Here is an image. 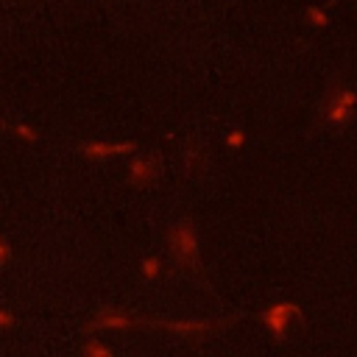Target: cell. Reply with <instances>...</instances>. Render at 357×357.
I'll use <instances>...</instances> for the list:
<instances>
[{"mask_svg":"<svg viewBox=\"0 0 357 357\" xmlns=\"http://www.w3.org/2000/svg\"><path fill=\"white\" fill-rule=\"evenodd\" d=\"M167 251L176 265H181L187 271L201 268V240L190 220H176L167 229Z\"/></svg>","mask_w":357,"mask_h":357,"instance_id":"1","label":"cell"},{"mask_svg":"<svg viewBox=\"0 0 357 357\" xmlns=\"http://www.w3.org/2000/svg\"><path fill=\"white\" fill-rule=\"evenodd\" d=\"M354 109H357V92L351 86H332L326 100H324V117L329 126L335 128H343L351 123L354 117Z\"/></svg>","mask_w":357,"mask_h":357,"instance_id":"2","label":"cell"},{"mask_svg":"<svg viewBox=\"0 0 357 357\" xmlns=\"http://www.w3.org/2000/svg\"><path fill=\"white\" fill-rule=\"evenodd\" d=\"M259 321H262V326H265L276 340H284L290 324L301 321V307L293 304V301H273V304H268V307L259 312Z\"/></svg>","mask_w":357,"mask_h":357,"instance_id":"3","label":"cell"},{"mask_svg":"<svg viewBox=\"0 0 357 357\" xmlns=\"http://www.w3.org/2000/svg\"><path fill=\"white\" fill-rule=\"evenodd\" d=\"M159 178V165L151 156H134L128 162V181L134 187H148Z\"/></svg>","mask_w":357,"mask_h":357,"instance_id":"4","label":"cell"},{"mask_svg":"<svg viewBox=\"0 0 357 357\" xmlns=\"http://www.w3.org/2000/svg\"><path fill=\"white\" fill-rule=\"evenodd\" d=\"M156 326L167 329V332H176L181 337H204L215 329L212 321H204V318H181V321H159Z\"/></svg>","mask_w":357,"mask_h":357,"instance_id":"5","label":"cell"},{"mask_svg":"<svg viewBox=\"0 0 357 357\" xmlns=\"http://www.w3.org/2000/svg\"><path fill=\"white\" fill-rule=\"evenodd\" d=\"M134 326V318L123 310H98L92 315V321L86 324L89 332H100V329H128Z\"/></svg>","mask_w":357,"mask_h":357,"instance_id":"6","label":"cell"},{"mask_svg":"<svg viewBox=\"0 0 357 357\" xmlns=\"http://www.w3.org/2000/svg\"><path fill=\"white\" fill-rule=\"evenodd\" d=\"M134 151H137L134 142H86V145H81V153L86 159H112V156H126Z\"/></svg>","mask_w":357,"mask_h":357,"instance_id":"7","label":"cell"},{"mask_svg":"<svg viewBox=\"0 0 357 357\" xmlns=\"http://www.w3.org/2000/svg\"><path fill=\"white\" fill-rule=\"evenodd\" d=\"M84 357H114V351L103 343V340H98V337H89L86 343H84V351H81Z\"/></svg>","mask_w":357,"mask_h":357,"instance_id":"8","label":"cell"},{"mask_svg":"<svg viewBox=\"0 0 357 357\" xmlns=\"http://www.w3.org/2000/svg\"><path fill=\"white\" fill-rule=\"evenodd\" d=\"M304 17L310 20V25H315V28H326L329 25V14H326V8L324 6H307L304 8Z\"/></svg>","mask_w":357,"mask_h":357,"instance_id":"9","label":"cell"},{"mask_svg":"<svg viewBox=\"0 0 357 357\" xmlns=\"http://www.w3.org/2000/svg\"><path fill=\"white\" fill-rule=\"evenodd\" d=\"M139 273H142V279H156L162 273V262L156 257H145L139 262Z\"/></svg>","mask_w":357,"mask_h":357,"instance_id":"10","label":"cell"},{"mask_svg":"<svg viewBox=\"0 0 357 357\" xmlns=\"http://www.w3.org/2000/svg\"><path fill=\"white\" fill-rule=\"evenodd\" d=\"M223 142H226V148L240 151V148H245V131H243V128H231V131L223 137Z\"/></svg>","mask_w":357,"mask_h":357,"instance_id":"11","label":"cell"},{"mask_svg":"<svg viewBox=\"0 0 357 357\" xmlns=\"http://www.w3.org/2000/svg\"><path fill=\"white\" fill-rule=\"evenodd\" d=\"M8 257H11V245L0 237V265H6V262H8Z\"/></svg>","mask_w":357,"mask_h":357,"instance_id":"12","label":"cell"},{"mask_svg":"<svg viewBox=\"0 0 357 357\" xmlns=\"http://www.w3.org/2000/svg\"><path fill=\"white\" fill-rule=\"evenodd\" d=\"M17 131H20V137H22V139H28V142H33V139H36V131H31L28 126H17Z\"/></svg>","mask_w":357,"mask_h":357,"instance_id":"13","label":"cell"},{"mask_svg":"<svg viewBox=\"0 0 357 357\" xmlns=\"http://www.w3.org/2000/svg\"><path fill=\"white\" fill-rule=\"evenodd\" d=\"M0 324H3V326H8V324H14V318H11V315H6V310H0Z\"/></svg>","mask_w":357,"mask_h":357,"instance_id":"14","label":"cell"}]
</instances>
